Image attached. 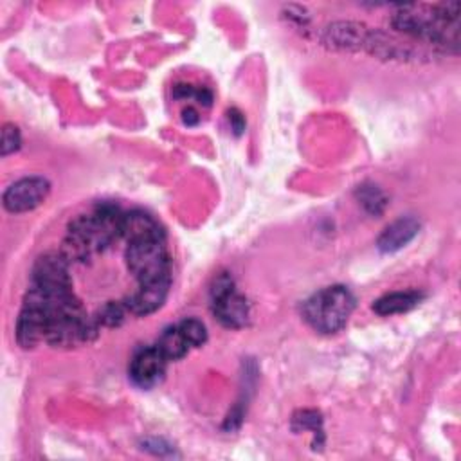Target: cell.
Here are the masks:
<instances>
[{"label":"cell","mask_w":461,"mask_h":461,"mask_svg":"<svg viewBox=\"0 0 461 461\" xmlns=\"http://www.w3.org/2000/svg\"><path fill=\"white\" fill-rule=\"evenodd\" d=\"M122 214L113 203H103L90 214L77 216L63 240L61 256L70 261H85L92 252L106 249L117 236H121Z\"/></svg>","instance_id":"1"},{"label":"cell","mask_w":461,"mask_h":461,"mask_svg":"<svg viewBox=\"0 0 461 461\" xmlns=\"http://www.w3.org/2000/svg\"><path fill=\"white\" fill-rule=\"evenodd\" d=\"M355 308V297L346 286H328L304 303L306 321L321 333L339 331Z\"/></svg>","instance_id":"2"},{"label":"cell","mask_w":461,"mask_h":461,"mask_svg":"<svg viewBox=\"0 0 461 461\" xmlns=\"http://www.w3.org/2000/svg\"><path fill=\"white\" fill-rule=\"evenodd\" d=\"M126 261L130 272L139 279V283L169 281V256L164 241L130 243Z\"/></svg>","instance_id":"3"},{"label":"cell","mask_w":461,"mask_h":461,"mask_svg":"<svg viewBox=\"0 0 461 461\" xmlns=\"http://www.w3.org/2000/svg\"><path fill=\"white\" fill-rule=\"evenodd\" d=\"M212 310L218 321L227 328H241L249 319V304L243 295L234 290L232 279L221 274L212 285Z\"/></svg>","instance_id":"4"},{"label":"cell","mask_w":461,"mask_h":461,"mask_svg":"<svg viewBox=\"0 0 461 461\" xmlns=\"http://www.w3.org/2000/svg\"><path fill=\"white\" fill-rule=\"evenodd\" d=\"M49 194V182L40 176L22 178L4 193V205L11 212H25L38 207Z\"/></svg>","instance_id":"5"},{"label":"cell","mask_w":461,"mask_h":461,"mask_svg":"<svg viewBox=\"0 0 461 461\" xmlns=\"http://www.w3.org/2000/svg\"><path fill=\"white\" fill-rule=\"evenodd\" d=\"M32 285L47 290L72 288L68 276V261L61 254L41 256L32 268Z\"/></svg>","instance_id":"6"},{"label":"cell","mask_w":461,"mask_h":461,"mask_svg":"<svg viewBox=\"0 0 461 461\" xmlns=\"http://www.w3.org/2000/svg\"><path fill=\"white\" fill-rule=\"evenodd\" d=\"M166 362L167 360L164 358V355L158 351L157 346L142 348L131 358L130 376L139 387L149 389L160 382L166 369Z\"/></svg>","instance_id":"7"},{"label":"cell","mask_w":461,"mask_h":461,"mask_svg":"<svg viewBox=\"0 0 461 461\" xmlns=\"http://www.w3.org/2000/svg\"><path fill=\"white\" fill-rule=\"evenodd\" d=\"M121 236L128 243L162 241L164 232L158 221L144 211H131L121 218Z\"/></svg>","instance_id":"8"},{"label":"cell","mask_w":461,"mask_h":461,"mask_svg":"<svg viewBox=\"0 0 461 461\" xmlns=\"http://www.w3.org/2000/svg\"><path fill=\"white\" fill-rule=\"evenodd\" d=\"M47 313L32 304H25L20 312L18 322H16V340L22 348L29 349L34 348L40 340H45L47 331Z\"/></svg>","instance_id":"9"},{"label":"cell","mask_w":461,"mask_h":461,"mask_svg":"<svg viewBox=\"0 0 461 461\" xmlns=\"http://www.w3.org/2000/svg\"><path fill=\"white\" fill-rule=\"evenodd\" d=\"M169 288V281H157V283H140L139 288L130 294L124 301V306L133 315H148L153 313L162 306L166 301Z\"/></svg>","instance_id":"10"},{"label":"cell","mask_w":461,"mask_h":461,"mask_svg":"<svg viewBox=\"0 0 461 461\" xmlns=\"http://www.w3.org/2000/svg\"><path fill=\"white\" fill-rule=\"evenodd\" d=\"M418 221L414 218H400L393 221L378 238V249L382 252H394L409 243L418 234Z\"/></svg>","instance_id":"11"},{"label":"cell","mask_w":461,"mask_h":461,"mask_svg":"<svg viewBox=\"0 0 461 461\" xmlns=\"http://www.w3.org/2000/svg\"><path fill=\"white\" fill-rule=\"evenodd\" d=\"M420 299H421V295L418 292H393V294L380 297L373 304V310L380 315L402 313V312L414 308L420 303Z\"/></svg>","instance_id":"12"},{"label":"cell","mask_w":461,"mask_h":461,"mask_svg":"<svg viewBox=\"0 0 461 461\" xmlns=\"http://www.w3.org/2000/svg\"><path fill=\"white\" fill-rule=\"evenodd\" d=\"M157 348L164 355L166 360H178V358H182L187 353V349L191 346H189V342L185 340V337L182 335V331H180V328L176 324V326L167 328L160 335V339L157 342Z\"/></svg>","instance_id":"13"},{"label":"cell","mask_w":461,"mask_h":461,"mask_svg":"<svg viewBox=\"0 0 461 461\" xmlns=\"http://www.w3.org/2000/svg\"><path fill=\"white\" fill-rule=\"evenodd\" d=\"M124 312H128L124 303H106V304H103L99 308L95 321L99 324L110 326V328L112 326H119L122 322V319H124Z\"/></svg>","instance_id":"14"},{"label":"cell","mask_w":461,"mask_h":461,"mask_svg":"<svg viewBox=\"0 0 461 461\" xmlns=\"http://www.w3.org/2000/svg\"><path fill=\"white\" fill-rule=\"evenodd\" d=\"M182 335L185 337V340L189 342L191 348H196V346H202L207 339V331H205V326L198 321V319H185L178 324Z\"/></svg>","instance_id":"15"},{"label":"cell","mask_w":461,"mask_h":461,"mask_svg":"<svg viewBox=\"0 0 461 461\" xmlns=\"http://www.w3.org/2000/svg\"><path fill=\"white\" fill-rule=\"evenodd\" d=\"M358 198L362 202V205L371 211V212H380L385 205V198L384 194L375 187V185H362L358 191Z\"/></svg>","instance_id":"16"},{"label":"cell","mask_w":461,"mask_h":461,"mask_svg":"<svg viewBox=\"0 0 461 461\" xmlns=\"http://www.w3.org/2000/svg\"><path fill=\"white\" fill-rule=\"evenodd\" d=\"M20 146V131L16 126L7 124L2 130V155H9Z\"/></svg>","instance_id":"17"},{"label":"cell","mask_w":461,"mask_h":461,"mask_svg":"<svg viewBox=\"0 0 461 461\" xmlns=\"http://www.w3.org/2000/svg\"><path fill=\"white\" fill-rule=\"evenodd\" d=\"M229 121L232 122V128H234V131H236V133H240V131L245 128V121H243L241 113H240V112H236V110H230V113H229Z\"/></svg>","instance_id":"18"},{"label":"cell","mask_w":461,"mask_h":461,"mask_svg":"<svg viewBox=\"0 0 461 461\" xmlns=\"http://www.w3.org/2000/svg\"><path fill=\"white\" fill-rule=\"evenodd\" d=\"M182 119H184V122H185L187 126H193V124L198 122V113H196L193 108H185V110L182 112Z\"/></svg>","instance_id":"19"}]
</instances>
